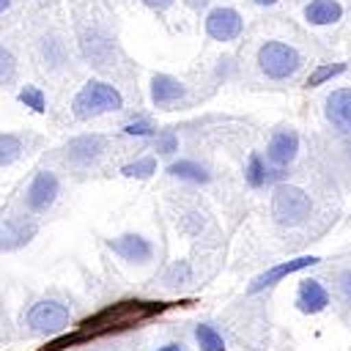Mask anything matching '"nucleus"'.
I'll return each instance as SVG.
<instances>
[{"label":"nucleus","mask_w":351,"mask_h":351,"mask_svg":"<svg viewBox=\"0 0 351 351\" xmlns=\"http://www.w3.org/2000/svg\"><path fill=\"white\" fill-rule=\"evenodd\" d=\"M165 310L162 302H118L101 313H96L93 318L82 321L80 326V337H88V335H104V332H121V329H129L145 318H151L154 313Z\"/></svg>","instance_id":"nucleus-1"},{"label":"nucleus","mask_w":351,"mask_h":351,"mask_svg":"<svg viewBox=\"0 0 351 351\" xmlns=\"http://www.w3.org/2000/svg\"><path fill=\"white\" fill-rule=\"evenodd\" d=\"M121 107H123L121 90L104 80H88L71 101V112L77 121H90L104 112H118Z\"/></svg>","instance_id":"nucleus-2"},{"label":"nucleus","mask_w":351,"mask_h":351,"mask_svg":"<svg viewBox=\"0 0 351 351\" xmlns=\"http://www.w3.org/2000/svg\"><path fill=\"white\" fill-rule=\"evenodd\" d=\"M310 195L293 184H280L271 195V217L277 225H302L307 217H310Z\"/></svg>","instance_id":"nucleus-3"},{"label":"nucleus","mask_w":351,"mask_h":351,"mask_svg":"<svg viewBox=\"0 0 351 351\" xmlns=\"http://www.w3.org/2000/svg\"><path fill=\"white\" fill-rule=\"evenodd\" d=\"M302 55L285 41H263L258 49V69L269 80H288L299 71Z\"/></svg>","instance_id":"nucleus-4"},{"label":"nucleus","mask_w":351,"mask_h":351,"mask_svg":"<svg viewBox=\"0 0 351 351\" xmlns=\"http://www.w3.org/2000/svg\"><path fill=\"white\" fill-rule=\"evenodd\" d=\"M27 324L36 332H60L69 324V307L55 299H41L27 310Z\"/></svg>","instance_id":"nucleus-5"},{"label":"nucleus","mask_w":351,"mask_h":351,"mask_svg":"<svg viewBox=\"0 0 351 351\" xmlns=\"http://www.w3.org/2000/svg\"><path fill=\"white\" fill-rule=\"evenodd\" d=\"M244 33V19L236 8L219 5L206 16V36L214 41H236Z\"/></svg>","instance_id":"nucleus-6"},{"label":"nucleus","mask_w":351,"mask_h":351,"mask_svg":"<svg viewBox=\"0 0 351 351\" xmlns=\"http://www.w3.org/2000/svg\"><path fill=\"white\" fill-rule=\"evenodd\" d=\"M58 189H60L58 176H55L52 170H38V173L33 176V181L27 184V192H25L27 208H30V211H47V208L55 203Z\"/></svg>","instance_id":"nucleus-7"},{"label":"nucleus","mask_w":351,"mask_h":351,"mask_svg":"<svg viewBox=\"0 0 351 351\" xmlns=\"http://www.w3.org/2000/svg\"><path fill=\"white\" fill-rule=\"evenodd\" d=\"M101 148H104V140L99 134H80V137L66 143L63 156L74 167H88L101 156Z\"/></svg>","instance_id":"nucleus-8"},{"label":"nucleus","mask_w":351,"mask_h":351,"mask_svg":"<svg viewBox=\"0 0 351 351\" xmlns=\"http://www.w3.org/2000/svg\"><path fill=\"white\" fill-rule=\"evenodd\" d=\"M296 151H299V134L293 129H280L271 134V140L266 145V159L274 167H285L296 159Z\"/></svg>","instance_id":"nucleus-9"},{"label":"nucleus","mask_w":351,"mask_h":351,"mask_svg":"<svg viewBox=\"0 0 351 351\" xmlns=\"http://www.w3.org/2000/svg\"><path fill=\"white\" fill-rule=\"evenodd\" d=\"M313 263H318V258L315 255H302V258H293V261H285V263H277V266H271V269H266L263 274H258L252 282H250V293H258V291H263V288H269V285H274V282H280L282 277H288V274H293V271H302V269H307V266H313Z\"/></svg>","instance_id":"nucleus-10"},{"label":"nucleus","mask_w":351,"mask_h":351,"mask_svg":"<svg viewBox=\"0 0 351 351\" xmlns=\"http://www.w3.org/2000/svg\"><path fill=\"white\" fill-rule=\"evenodd\" d=\"M107 247L121 255L123 261H132V263H145L151 255H154V247L148 239L137 236V233H126V236H118V239H107Z\"/></svg>","instance_id":"nucleus-11"},{"label":"nucleus","mask_w":351,"mask_h":351,"mask_svg":"<svg viewBox=\"0 0 351 351\" xmlns=\"http://www.w3.org/2000/svg\"><path fill=\"white\" fill-rule=\"evenodd\" d=\"M186 96V85L178 82L170 74H154L151 77V101L156 107H170Z\"/></svg>","instance_id":"nucleus-12"},{"label":"nucleus","mask_w":351,"mask_h":351,"mask_svg":"<svg viewBox=\"0 0 351 351\" xmlns=\"http://www.w3.org/2000/svg\"><path fill=\"white\" fill-rule=\"evenodd\" d=\"M326 118L335 129L351 132V88H337L326 96Z\"/></svg>","instance_id":"nucleus-13"},{"label":"nucleus","mask_w":351,"mask_h":351,"mask_svg":"<svg viewBox=\"0 0 351 351\" xmlns=\"http://www.w3.org/2000/svg\"><path fill=\"white\" fill-rule=\"evenodd\" d=\"M329 304V293L318 280H304L299 285V296H296V307L302 313H321Z\"/></svg>","instance_id":"nucleus-14"},{"label":"nucleus","mask_w":351,"mask_h":351,"mask_svg":"<svg viewBox=\"0 0 351 351\" xmlns=\"http://www.w3.org/2000/svg\"><path fill=\"white\" fill-rule=\"evenodd\" d=\"M343 16V5L337 0H310L304 5V19L310 25H335Z\"/></svg>","instance_id":"nucleus-15"},{"label":"nucleus","mask_w":351,"mask_h":351,"mask_svg":"<svg viewBox=\"0 0 351 351\" xmlns=\"http://www.w3.org/2000/svg\"><path fill=\"white\" fill-rule=\"evenodd\" d=\"M167 176L181 178V181H192V184H206V181L211 178V176H208V170H206L203 165L192 162V159H178V162H170Z\"/></svg>","instance_id":"nucleus-16"},{"label":"nucleus","mask_w":351,"mask_h":351,"mask_svg":"<svg viewBox=\"0 0 351 351\" xmlns=\"http://www.w3.org/2000/svg\"><path fill=\"white\" fill-rule=\"evenodd\" d=\"M41 58H44V66H49V69H58V66H63L66 63V44L55 36V33H49V36H44L41 38Z\"/></svg>","instance_id":"nucleus-17"},{"label":"nucleus","mask_w":351,"mask_h":351,"mask_svg":"<svg viewBox=\"0 0 351 351\" xmlns=\"http://www.w3.org/2000/svg\"><path fill=\"white\" fill-rule=\"evenodd\" d=\"M244 178H247V184L250 186H263L271 176H269V170H266V162H263V156L261 154H250V159H247V167H244Z\"/></svg>","instance_id":"nucleus-18"},{"label":"nucleus","mask_w":351,"mask_h":351,"mask_svg":"<svg viewBox=\"0 0 351 351\" xmlns=\"http://www.w3.org/2000/svg\"><path fill=\"white\" fill-rule=\"evenodd\" d=\"M195 337H197V343H200L203 351H225V340H222V335H219L214 326H208V324L195 326Z\"/></svg>","instance_id":"nucleus-19"},{"label":"nucleus","mask_w":351,"mask_h":351,"mask_svg":"<svg viewBox=\"0 0 351 351\" xmlns=\"http://www.w3.org/2000/svg\"><path fill=\"white\" fill-rule=\"evenodd\" d=\"M121 173L126 178H151L156 173V159L154 156H143V159H134L129 165L121 167Z\"/></svg>","instance_id":"nucleus-20"},{"label":"nucleus","mask_w":351,"mask_h":351,"mask_svg":"<svg viewBox=\"0 0 351 351\" xmlns=\"http://www.w3.org/2000/svg\"><path fill=\"white\" fill-rule=\"evenodd\" d=\"M22 154V140L16 134H0V167L16 162Z\"/></svg>","instance_id":"nucleus-21"},{"label":"nucleus","mask_w":351,"mask_h":351,"mask_svg":"<svg viewBox=\"0 0 351 351\" xmlns=\"http://www.w3.org/2000/svg\"><path fill=\"white\" fill-rule=\"evenodd\" d=\"M346 71V63H321V66H315V71L307 77V88H318V85H324L326 80H332V77H337V74H343Z\"/></svg>","instance_id":"nucleus-22"},{"label":"nucleus","mask_w":351,"mask_h":351,"mask_svg":"<svg viewBox=\"0 0 351 351\" xmlns=\"http://www.w3.org/2000/svg\"><path fill=\"white\" fill-rule=\"evenodd\" d=\"M16 99H19L25 107H30L33 112H47V99H44L41 88H36V85H25V88L16 93Z\"/></svg>","instance_id":"nucleus-23"},{"label":"nucleus","mask_w":351,"mask_h":351,"mask_svg":"<svg viewBox=\"0 0 351 351\" xmlns=\"http://www.w3.org/2000/svg\"><path fill=\"white\" fill-rule=\"evenodd\" d=\"M14 74H16V58H14V52L8 47L0 44V85L8 82Z\"/></svg>","instance_id":"nucleus-24"},{"label":"nucleus","mask_w":351,"mask_h":351,"mask_svg":"<svg viewBox=\"0 0 351 351\" xmlns=\"http://www.w3.org/2000/svg\"><path fill=\"white\" fill-rule=\"evenodd\" d=\"M154 145H156V151H159V154H173V151H178V137H176L170 129H165V132H159V134H156Z\"/></svg>","instance_id":"nucleus-25"},{"label":"nucleus","mask_w":351,"mask_h":351,"mask_svg":"<svg viewBox=\"0 0 351 351\" xmlns=\"http://www.w3.org/2000/svg\"><path fill=\"white\" fill-rule=\"evenodd\" d=\"M123 132H126V134H134V137H148V134H154V126H151V121L137 118V121H129V123L123 126Z\"/></svg>","instance_id":"nucleus-26"},{"label":"nucleus","mask_w":351,"mask_h":351,"mask_svg":"<svg viewBox=\"0 0 351 351\" xmlns=\"http://www.w3.org/2000/svg\"><path fill=\"white\" fill-rule=\"evenodd\" d=\"M176 0H143V5H148L151 11H167Z\"/></svg>","instance_id":"nucleus-27"},{"label":"nucleus","mask_w":351,"mask_h":351,"mask_svg":"<svg viewBox=\"0 0 351 351\" xmlns=\"http://www.w3.org/2000/svg\"><path fill=\"white\" fill-rule=\"evenodd\" d=\"M186 8H192V11H203L206 5H208V0H181Z\"/></svg>","instance_id":"nucleus-28"},{"label":"nucleus","mask_w":351,"mask_h":351,"mask_svg":"<svg viewBox=\"0 0 351 351\" xmlns=\"http://www.w3.org/2000/svg\"><path fill=\"white\" fill-rule=\"evenodd\" d=\"M5 326H8V321H5V313L0 307V335H5Z\"/></svg>","instance_id":"nucleus-29"},{"label":"nucleus","mask_w":351,"mask_h":351,"mask_svg":"<svg viewBox=\"0 0 351 351\" xmlns=\"http://www.w3.org/2000/svg\"><path fill=\"white\" fill-rule=\"evenodd\" d=\"M156 351H184V348L176 346V343H170V346H162V348H156Z\"/></svg>","instance_id":"nucleus-30"},{"label":"nucleus","mask_w":351,"mask_h":351,"mask_svg":"<svg viewBox=\"0 0 351 351\" xmlns=\"http://www.w3.org/2000/svg\"><path fill=\"white\" fill-rule=\"evenodd\" d=\"M252 3H255V5H274L277 0H252Z\"/></svg>","instance_id":"nucleus-31"},{"label":"nucleus","mask_w":351,"mask_h":351,"mask_svg":"<svg viewBox=\"0 0 351 351\" xmlns=\"http://www.w3.org/2000/svg\"><path fill=\"white\" fill-rule=\"evenodd\" d=\"M8 8H11V0H0V14L8 11Z\"/></svg>","instance_id":"nucleus-32"},{"label":"nucleus","mask_w":351,"mask_h":351,"mask_svg":"<svg viewBox=\"0 0 351 351\" xmlns=\"http://www.w3.org/2000/svg\"><path fill=\"white\" fill-rule=\"evenodd\" d=\"M343 280H346V288H348V293H351V274H346Z\"/></svg>","instance_id":"nucleus-33"},{"label":"nucleus","mask_w":351,"mask_h":351,"mask_svg":"<svg viewBox=\"0 0 351 351\" xmlns=\"http://www.w3.org/2000/svg\"><path fill=\"white\" fill-rule=\"evenodd\" d=\"M0 239H3V236H0ZM0 244H3V241H0Z\"/></svg>","instance_id":"nucleus-34"}]
</instances>
